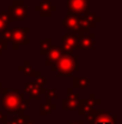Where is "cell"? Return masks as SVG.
Masks as SVG:
<instances>
[{"mask_svg": "<svg viewBox=\"0 0 122 124\" xmlns=\"http://www.w3.org/2000/svg\"><path fill=\"white\" fill-rule=\"evenodd\" d=\"M18 71H19V72H23L24 75L31 76V77H37L41 74L40 71H35V70L31 68L29 60H25V62L23 63V65H20V66L18 68Z\"/></svg>", "mask_w": 122, "mask_h": 124, "instance_id": "obj_14", "label": "cell"}, {"mask_svg": "<svg viewBox=\"0 0 122 124\" xmlns=\"http://www.w3.org/2000/svg\"><path fill=\"white\" fill-rule=\"evenodd\" d=\"M95 39H96V36H95L93 33H86V34L81 35L78 39V45H77L76 49L86 51V49L95 48Z\"/></svg>", "mask_w": 122, "mask_h": 124, "instance_id": "obj_7", "label": "cell"}, {"mask_svg": "<svg viewBox=\"0 0 122 124\" xmlns=\"http://www.w3.org/2000/svg\"><path fill=\"white\" fill-rule=\"evenodd\" d=\"M96 105L90 100V99H79L78 100V107H77V110H78V115L79 116H85V113L90 110V108H92V107H95Z\"/></svg>", "mask_w": 122, "mask_h": 124, "instance_id": "obj_13", "label": "cell"}, {"mask_svg": "<svg viewBox=\"0 0 122 124\" xmlns=\"http://www.w3.org/2000/svg\"><path fill=\"white\" fill-rule=\"evenodd\" d=\"M89 99H90V100H91V101H92L95 105H99V104H101V99H99V98H97V96H96L93 93H91V94H90Z\"/></svg>", "mask_w": 122, "mask_h": 124, "instance_id": "obj_28", "label": "cell"}, {"mask_svg": "<svg viewBox=\"0 0 122 124\" xmlns=\"http://www.w3.org/2000/svg\"><path fill=\"white\" fill-rule=\"evenodd\" d=\"M1 116H2V112L0 111V119H1Z\"/></svg>", "mask_w": 122, "mask_h": 124, "instance_id": "obj_34", "label": "cell"}, {"mask_svg": "<svg viewBox=\"0 0 122 124\" xmlns=\"http://www.w3.org/2000/svg\"><path fill=\"white\" fill-rule=\"evenodd\" d=\"M29 119H30V116H29V115L22 113V115L16 116V117L12 119V124H24V123H26Z\"/></svg>", "mask_w": 122, "mask_h": 124, "instance_id": "obj_21", "label": "cell"}, {"mask_svg": "<svg viewBox=\"0 0 122 124\" xmlns=\"http://www.w3.org/2000/svg\"><path fill=\"white\" fill-rule=\"evenodd\" d=\"M90 85V80L86 77H80L78 80V88H87Z\"/></svg>", "mask_w": 122, "mask_h": 124, "instance_id": "obj_24", "label": "cell"}, {"mask_svg": "<svg viewBox=\"0 0 122 124\" xmlns=\"http://www.w3.org/2000/svg\"><path fill=\"white\" fill-rule=\"evenodd\" d=\"M51 72H55L58 77H71L74 72L79 71V60L78 55L61 53L59 60L50 65Z\"/></svg>", "mask_w": 122, "mask_h": 124, "instance_id": "obj_1", "label": "cell"}, {"mask_svg": "<svg viewBox=\"0 0 122 124\" xmlns=\"http://www.w3.org/2000/svg\"><path fill=\"white\" fill-rule=\"evenodd\" d=\"M79 100V99H78ZM78 100L77 99H71V98H67V99H64L61 101V108L64 111H73V110H77L78 107Z\"/></svg>", "mask_w": 122, "mask_h": 124, "instance_id": "obj_15", "label": "cell"}, {"mask_svg": "<svg viewBox=\"0 0 122 124\" xmlns=\"http://www.w3.org/2000/svg\"><path fill=\"white\" fill-rule=\"evenodd\" d=\"M2 39L7 43H12V29H5L1 31Z\"/></svg>", "mask_w": 122, "mask_h": 124, "instance_id": "obj_23", "label": "cell"}, {"mask_svg": "<svg viewBox=\"0 0 122 124\" xmlns=\"http://www.w3.org/2000/svg\"><path fill=\"white\" fill-rule=\"evenodd\" d=\"M24 124H35V123H34V121H31V119H29V121H28L26 123H24Z\"/></svg>", "mask_w": 122, "mask_h": 124, "instance_id": "obj_32", "label": "cell"}, {"mask_svg": "<svg viewBox=\"0 0 122 124\" xmlns=\"http://www.w3.org/2000/svg\"><path fill=\"white\" fill-rule=\"evenodd\" d=\"M79 19H80V16L79 15H76V13H72V12H68V15L62 19V25L65 28H67L70 31H73L78 23H79Z\"/></svg>", "mask_w": 122, "mask_h": 124, "instance_id": "obj_12", "label": "cell"}, {"mask_svg": "<svg viewBox=\"0 0 122 124\" xmlns=\"http://www.w3.org/2000/svg\"><path fill=\"white\" fill-rule=\"evenodd\" d=\"M7 48H8V43L1 38V39H0V55H1V54L4 53V51H6Z\"/></svg>", "mask_w": 122, "mask_h": 124, "instance_id": "obj_27", "label": "cell"}, {"mask_svg": "<svg viewBox=\"0 0 122 124\" xmlns=\"http://www.w3.org/2000/svg\"><path fill=\"white\" fill-rule=\"evenodd\" d=\"M58 10V7L55 5L51 4V1L49 0H42L40 4H37L35 6V11L40 12L42 17H50V15L53 12H55Z\"/></svg>", "mask_w": 122, "mask_h": 124, "instance_id": "obj_8", "label": "cell"}, {"mask_svg": "<svg viewBox=\"0 0 122 124\" xmlns=\"http://www.w3.org/2000/svg\"><path fill=\"white\" fill-rule=\"evenodd\" d=\"M68 124H85L84 121H76V122H70Z\"/></svg>", "mask_w": 122, "mask_h": 124, "instance_id": "obj_30", "label": "cell"}, {"mask_svg": "<svg viewBox=\"0 0 122 124\" xmlns=\"http://www.w3.org/2000/svg\"><path fill=\"white\" fill-rule=\"evenodd\" d=\"M56 92H58L56 89H47V88H45L44 94H45V96H47V101H51V100L56 99V98H58Z\"/></svg>", "mask_w": 122, "mask_h": 124, "instance_id": "obj_22", "label": "cell"}, {"mask_svg": "<svg viewBox=\"0 0 122 124\" xmlns=\"http://www.w3.org/2000/svg\"><path fill=\"white\" fill-rule=\"evenodd\" d=\"M24 92L29 94L30 99H40L45 92V87H39L37 84H35V82H28L25 83Z\"/></svg>", "mask_w": 122, "mask_h": 124, "instance_id": "obj_9", "label": "cell"}, {"mask_svg": "<svg viewBox=\"0 0 122 124\" xmlns=\"http://www.w3.org/2000/svg\"><path fill=\"white\" fill-rule=\"evenodd\" d=\"M36 78V81H35V84H37L39 87H45V84H47V78L44 77V76H42V75H39L37 77H35Z\"/></svg>", "mask_w": 122, "mask_h": 124, "instance_id": "obj_25", "label": "cell"}, {"mask_svg": "<svg viewBox=\"0 0 122 124\" xmlns=\"http://www.w3.org/2000/svg\"><path fill=\"white\" fill-rule=\"evenodd\" d=\"M58 106L55 104H51L50 101H47L45 104H42L40 107V111H41V115L42 116H45V115H50L51 112L56 111Z\"/></svg>", "mask_w": 122, "mask_h": 124, "instance_id": "obj_17", "label": "cell"}, {"mask_svg": "<svg viewBox=\"0 0 122 124\" xmlns=\"http://www.w3.org/2000/svg\"><path fill=\"white\" fill-rule=\"evenodd\" d=\"M72 77V88H78V80H79V77L78 76H71Z\"/></svg>", "mask_w": 122, "mask_h": 124, "instance_id": "obj_29", "label": "cell"}, {"mask_svg": "<svg viewBox=\"0 0 122 124\" xmlns=\"http://www.w3.org/2000/svg\"><path fill=\"white\" fill-rule=\"evenodd\" d=\"M24 99V95L22 93H14V94H7L2 95V108L8 115H22V101Z\"/></svg>", "mask_w": 122, "mask_h": 124, "instance_id": "obj_2", "label": "cell"}, {"mask_svg": "<svg viewBox=\"0 0 122 124\" xmlns=\"http://www.w3.org/2000/svg\"><path fill=\"white\" fill-rule=\"evenodd\" d=\"M99 116V110H96L95 107L90 108L86 113H85V118H86V122L89 124H95V122L97 121Z\"/></svg>", "mask_w": 122, "mask_h": 124, "instance_id": "obj_18", "label": "cell"}, {"mask_svg": "<svg viewBox=\"0 0 122 124\" xmlns=\"http://www.w3.org/2000/svg\"><path fill=\"white\" fill-rule=\"evenodd\" d=\"M67 98H71V99H79V94L78 93H74L73 92V88L72 87H70V88H67Z\"/></svg>", "mask_w": 122, "mask_h": 124, "instance_id": "obj_26", "label": "cell"}, {"mask_svg": "<svg viewBox=\"0 0 122 124\" xmlns=\"http://www.w3.org/2000/svg\"><path fill=\"white\" fill-rule=\"evenodd\" d=\"M61 42H62V45L60 46L61 53L72 54L73 53V49L78 45V36L74 34V31H70V33H67V34H65L62 36Z\"/></svg>", "mask_w": 122, "mask_h": 124, "instance_id": "obj_5", "label": "cell"}, {"mask_svg": "<svg viewBox=\"0 0 122 124\" xmlns=\"http://www.w3.org/2000/svg\"><path fill=\"white\" fill-rule=\"evenodd\" d=\"M41 45V48H40V54L41 55H45L47 52L49 51L50 46H51V39H45V40H41L40 42Z\"/></svg>", "mask_w": 122, "mask_h": 124, "instance_id": "obj_19", "label": "cell"}, {"mask_svg": "<svg viewBox=\"0 0 122 124\" xmlns=\"http://www.w3.org/2000/svg\"><path fill=\"white\" fill-rule=\"evenodd\" d=\"M7 15H8V22L14 21H23L28 17V6L23 0H14L12 5L7 7Z\"/></svg>", "mask_w": 122, "mask_h": 124, "instance_id": "obj_3", "label": "cell"}, {"mask_svg": "<svg viewBox=\"0 0 122 124\" xmlns=\"http://www.w3.org/2000/svg\"><path fill=\"white\" fill-rule=\"evenodd\" d=\"M116 121H117L116 115H111V112L107 110H99V116L95 124H116Z\"/></svg>", "mask_w": 122, "mask_h": 124, "instance_id": "obj_11", "label": "cell"}, {"mask_svg": "<svg viewBox=\"0 0 122 124\" xmlns=\"http://www.w3.org/2000/svg\"><path fill=\"white\" fill-rule=\"evenodd\" d=\"M30 28H13L12 29V48L17 51L19 45H29Z\"/></svg>", "mask_w": 122, "mask_h": 124, "instance_id": "obj_4", "label": "cell"}, {"mask_svg": "<svg viewBox=\"0 0 122 124\" xmlns=\"http://www.w3.org/2000/svg\"><path fill=\"white\" fill-rule=\"evenodd\" d=\"M7 119H8V117H7V116H5V115H2V116H1V119H0V121L5 122V121H7Z\"/></svg>", "mask_w": 122, "mask_h": 124, "instance_id": "obj_31", "label": "cell"}, {"mask_svg": "<svg viewBox=\"0 0 122 124\" xmlns=\"http://www.w3.org/2000/svg\"><path fill=\"white\" fill-rule=\"evenodd\" d=\"M83 17H84V19H85V22L87 23V25H89V28H93V27H96V23H99L101 22V18L98 17V16H96L95 13H91V12H85L84 15H83Z\"/></svg>", "mask_w": 122, "mask_h": 124, "instance_id": "obj_16", "label": "cell"}, {"mask_svg": "<svg viewBox=\"0 0 122 124\" xmlns=\"http://www.w3.org/2000/svg\"><path fill=\"white\" fill-rule=\"evenodd\" d=\"M1 87H2V84H1V83H0V89H1Z\"/></svg>", "mask_w": 122, "mask_h": 124, "instance_id": "obj_35", "label": "cell"}, {"mask_svg": "<svg viewBox=\"0 0 122 124\" xmlns=\"http://www.w3.org/2000/svg\"><path fill=\"white\" fill-rule=\"evenodd\" d=\"M8 23H10V22H8V15H7V12L1 11V12H0V33H1L2 30L7 29Z\"/></svg>", "mask_w": 122, "mask_h": 124, "instance_id": "obj_20", "label": "cell"}, {"mask_svg": "<svg viewBox=\"0 0 122 124\" xmlns=\"http://www.w3.org/2000/svg\"><path fill=\"white\" fill-rule=\"evenodd\" d=\"M67 10L68 12L83 16L89 11V0H68Z\"/></svg>", "mask_w": 122, "mask_h": 124, "instance_id": "obj_6", "label": "cell"}, {"mask_svg": "<svg viewBox=\"0 0 122 124\" xmlns=\"http://www.w3.org/2000/svg\"><path fill=\"white\" fill-rule=\"evenodd\" d=\"M4 124H12V121H8V119H7V121L4 122Z\"/></svg>", "mask_w": 122, "mask_h": 124, "instance_id": "obj_33", "label": "cell"}, {"mask_svg": "<svg viewBox=\"0 0 122 124\" xmlns=\"http://www.w3.org/2000/svg\"><path fill=\"white\" fill-rule=\"evenodd\" d=\"M60 57H61V48H60V46H56V45L51 43L49 51L45 54V65L50 66L51 64L56 63Z\"/></svg>", "mask_w": 122, "mask_h": 124, "instance_id": "obj_10", "label": "cell"}]
</instances>
